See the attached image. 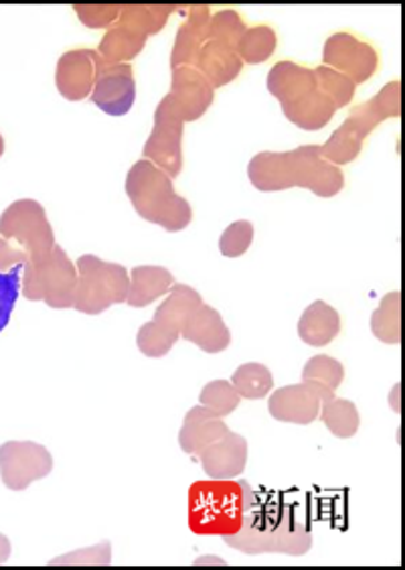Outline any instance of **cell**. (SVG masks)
Segmentation results:
<instances>
[{"label":"cell","instance_id":"1","mask_svg":"<svg viewBox=\"0 0 405 570\" xmlns=\"http://www.w3.org/2000/svg\"><path fill=\"white\" fill-rule=\"evenodd\" d=\"M249 181L259 191L310 189L318 197H335L345 187V175L323 157L318 145L288 153H259L248 167Z\"/></svg>","mask_w":405,"mask_h":570},{"label":"cell","instance_id":"2","mask_svg":"<svg viewBox=\"0 0 405 570\" xmlns=\"http://www.w3.org/2000/svg\"><path fill=\"white\" fill-rule=\"evenodd\" d=\"M221 538L227 547L246 554L280 552L303 557L313 547L310 528L288 503L259 505L256 493L236 534Z\"/></svg>","mask_w":405,"mask_h":570},{"label":"cell","instance_id":"3","mask_svg":"<svg viewBox=\"0 0 405 570\" xmlns=\"http://www.w3.org/2000/svg\"><path fill=\"white\" fill-rule=\"evenodd\" d=\"M251 502L248 481H199L189 490V525L201 537L236 534Z\"/></svg>","mask_w":405,"mask_h":570},{"label":"cell","instance_id":"4","mask_svg":"<svg viewBox=\"0 0 405 570\" xmlns=\"http://www.w3.org/2000/svg\"><path fill=\"white\" fill-rule=\"evenodd\" d=\"M126 195L138 216L167 232H180L192 222L189 202L175 191L169 175L150 160L142 159L132 165L126 177Z\"/></svg>","mask_w":405,"mask_h":570},{"label":"cell","instance_id":"5","mask_svg":"<svg viewBox=\"0 0 405 570\" xmlns=\"http://www.w3.org/2000/svg\"><path fill=\"white\" fill-rule=\"evenodd\" d=\"M399 98H402V83L392 81L383 86V90L375 98L353 108L347 120L338 126L327 142L320 147L323 157L335 167L349 165L357 159L365 145V138L369 137L383 120L399 116L402 112Z\"/></svg>","mask_w":405,"mask_h":570},{"label":"cell","instance_id":"6","mask_svg":"<svg viewBox=\"0 0 405 570\" xmlns=\"http://www.w3.org/2000/svg\"><path fill=\"white\" fill-rule=\"evenodd\" d=\"M78 286L73 308L83 315H100L103 311L126 303L130 274L122 264L106 263L93 254L79 256Z\"/></svg>","mask_w":405,"mask_h":570},{"label":"cell","instance_id":"7","mask_svg":"<svg viewBox=\"0 0 405 570\" xmlns=\"http://www.w3.org/2000/svg\"><path fill=\"white\" fill-rule=\"evenodd\" d=\"M201 305V295L195 288L172 285L169 297L157 308L155 320L148 321L138 331V350L147 357H162L169 354L172 345L179 342L185 323Z\"/></svg>","mask_w":405,"mask_h":570},{"label":"cell","instance_id":"8","mask_svg":"<svg viewBox=\"0 0 405 570\" xmlns=\"http://www.w3.org/2000/svg\"><path fill=\"white\" fill-rule=\"evenodd\" d=\"M78 286V268L61 246L53 248L41 264H24L23 297L43 301L47 307L71 308Z\"/></svg>","mask_w":405,"mask_h":570},{"label":"cell","instance_id":"9","mask_svg":"<svg viewBox=\"0 0 405 570\" xmlns=\"http://www.w3.org/2000/svg\"><path fill=\"white\" fill-rule=\"evenodd\" d=\"M0 236L23 246L29 258L24 264H41L56 248V234L46 209L34 199H19L2 212Z\"/></svg>","mask_w":405,"mask_h":570},{"label":"cell","instance_id":"10","mask_svg":"<svg viewBox=\"0 0 405 570\" xmlns=\"http://www.w3.org/2000/svg\"><path fill=\"white\" fill-rule=\"evenodd\" d=\"M182 130L185 120L167 94L155 112V126L148 137L142 155L160 171L167 173L170 179L179 177L182 171Z\"/></svg>","mask_w":405,"mask_h":570},{"label":"cell","instance_id":"11","mask_svg":"<svg viewBox=\"0 0 405 570\" xmlns=\"http://www.w3.org/2000/svg\"><path fill=\"white\" fill-rule=\"evenodd\" d=\"M53 469V456L46 446L31 441H9L0 446V478L12 491H23L43 480Z\"/></svg>","mask_w":405,"mask_h":570},{"label":"cell","instance_id":"12","mask_svg":"<svg viewBox=\"0 0 405 570\" xmlns=\"http://www.w3.org/2000/svg\"><path fill=\"white\" fill-rule=\"evenodd\" d=\"M323 66L345 73L359 86L372 80L379 68V53L357 35L343 31L328 37L323 49Z\"/></svg>","mask_w":405,"mask_h":570},{"label":"cell","instance_id":"13","mask_svg":"<svg viewBox=\"0 0 405 570\" xmlns=\"http://www.w3.org/2000/svg\"><path fill=\"white\" fill-rule=\"evenodd\" d=\"M335 399V392L325 384L303 380V384H294L276 390L270 399V414L280 422L310 424L318 419L323 402Z\"/></svg>","mask_w":405,"mask_h":570},{"label":"cell","instance_id":"14","mask_svg":"<svg viewBox=\"0 0 405 570\" xmlns=\"http://www.w3.org/2000/svg\"><path fill=\"white\" fill-rule=\"evenodd\" d=\"M101 66L103 59L96 49H71L57 61V90L71 102L86 100L93 91Z\"/></svg>","mask_w":405,"mask_h":570},{"label":"cell","instance_id":"15","mask_svg":"<svg viewBox=\"0 0 405 570\" xmlns=\"http://www.w3.org/2000/svg\"><path fill=\"white\" fill-rule=\"evenodd\" d=\"M91 100L101 112L110 116H125L132 110L136 100L135 71L130 63H106L96 80Z\"/></svg>","mask_w":405,"mask_h":570},{"label":"cell","instance_id":"16","mask_svg":"<svg viewBox=\"0 0 405 570\" xmlns=\"http://www.w3.org/2000/svg\"><path fill=\"white\" fill-rule=\"evenodd\" d=\"M170 98L185 122L199 120L214 104V88L195 68L172 69Z\"/></svg>","mask_w":405,"mask_h":570},{"label":"cell","instance_id":"17","mask_svg":"<svg viewBox=\"0 0 405 570\" xmlns=\"http://www.w3.org/2000/svg\"><path fill=\"white\" fill-rule=\"evenodd\" d=\"M197 456L209 480H236L248 463V441L241 434L227 431L219 441L205 446Z\"/></svg>","mask_w":405,"mask_h":570},{"label":"cell","instance_id":"18","mask_svg":"<svg viewBox=\"0 0 405 570\" xmlns=\"http://www.w3.org/2000/svg\"><path fill=\"white\" fill-rule=\"evenodd\" d=\"M209 24L211 11L205 4L191 7L187 12V21L177 33L175 47L170 53V66L177 68H195L201 53L202 46L209 41Z\"/></svg>","mask_w":405,"mask_h":570},{"label":"cell","instance_id":"19","mask_svg":"<svg viewBox=\"0 0 405 570\" xmlns=\"http://www.w3.org/2000/svg\"><path fill=\"white\" fill-rule=\"evenodd\" d=\"M180 337L199 345L207 354H219L231 343V333L227 330L226 321L209 305H201L192 313L185 323Z\"/></svg>","mask_w":405,"mask_h":570},{"label":"cell","instance_id":"20","mask_svg":"<svg viewBox=\"0 0 405 570\" xmlns=\"http://www.w3.org/2000/svg\"><path fill=\"white\" fill-rule=\"evenodd\" d=\"M226 422L205 406L187 412L179 433V445L189 455H199L205 446L214 445L227 433Z\"/></svg>","mask_w":405,"mask_h":570},{"label":"cell","instance_id":"21","mask_svg":"<svg viewBox=\"0 0 405 570\" xmlns=\"http://www.w3.org/2000/svg\"><path fill=\"white\" fill-rule=\"evenodd\" d=\"M316 88H318V81H316L315 69L304 68L294 61H280L268 73V90L281 106L300 100L303 96L315 91Z\"/></svg>","mask_w":405,"mask_h":570},{"label":"cell","instance_id":"22","mask_svg":"<svg viewBox=\"0 0 405 570\" xmlns=\"http://www.w3.org/2000/svg\"><path fill=\"white\" fill-rule=\"evenodd\" d=\"M241 68H244V61L237 56L236 49L217 41H207L202 46L195 66V69L201 71L202 78L211 83L214 90L236 80L241 73Z\"/></svg>","mask_w":405,"mask_h":570},{"label":"cell","instance_id":"23","mask_svg":"<svg viewBox=\"0 0 405 570\" xmlns=\"http://www.w3.org/2000/svg\"><path fill=\"white\" fill-rule=\"evenodd\" d=\"M175 285V276L162 266H136L130 273V288L126 303L130 307H148L160 297L169 295Z\"/></svg>","mask_w":405,"mask_h":570},{"label":"cell","instance_id":"24","mask_svg":"<svg viewBox=\"0 0 405 570\" xmlns=\"http://www.w3.org/2000/svg\"><path fill=\"white\" fill-rule=\"evenodd\" d=\"M340 333V317L337 308L330 307L325 301H316L306 308L298 321V335L306 345L325 347Z\"/></svg>","mask_w":405,"mask_h":570},{"label":"cell","instance_id":"25","mask_svg":"<svg viewBox=\"0 0 405 570\" xmlns=\"http://www.w3.org/2000/svg\"><path fill=\"white\" fill-rule=\"evenodd\" d=\"M281 110H284V116L298 128L320 130L333 120V116L337 112V106L316 88L315 91L303 96L300 100L288 104V106H281Z\"/></svg>","mask_w":405,"mask_h":570},{"label":"cell","instance_id":"26","mask_svg":"<svg viewBox=\"0 0 405 570\" xmlns=\"http://www.w3.org/2000/svg\"><path fill=\"white\" fill-rule=\"evenodd\" d=\"M148 37L136 33L125 24H113L101 37L98 53L106 63H128L145 49Z\"/></svg>","mask_w":405,"mask_h":570},{"label":"cell","instance_id":"27","mask_svg":"<svg viewBox=\"0 0 405 570\" xmlns=\"http://www.w3.org/2000/svg\"><path fill=\"white\" fill-rule=\"evenodd\" d=\"M175 11H179V7L172 4H128L122 7L118 24H125L136 33L150 37L165 29L170 14Z\"/></svg>","mask_w":405,"mask_h":570},{"label":"cell","instance_id":"28","mask_svg":"<svg viewBox=\"0 0 405 570\" xmlns=\"http://www.w3.org/2000/svg\"><path fill=\"white\" fill-rule=\"evenodd\" d=\"M278 49V35L268 27V24H258V27H248V31L239 39L237 43V56L249 66L264 63L276 53Z\"/></svg>","mask_w":405,"mask_h":570},{"label":"cell","instance_id":"29","mask_svg":"<svg viewBox=\"0 0 405 570\" xmlns=\"http://www.w3.org/2000/svg\"><path fill=\"white\" fill-rule=\"evenodd\" d=\"M318 419L325 422L328 431L338 439H350L359 431V411L350 400L330 399L323 402Z\"/></svg>","mask_w":405,"mask_h":570},{"label":"cell","instance_id":"30","mask_svg":"<svg viewBox=\"0 0 405 570\" xmlns=\"http://www.w3.org/2000/svg\"><path fill=\"white\" fill-rule=\"evenodd\" d=\"M231 386L246 400H259L270 394L274 389L271 372L264 364L239 365L231 376Z\"/></svg>","mask_w":405,"mask_h":570},{"label":"cell","instance_id":"31","mask_svg":"<svg viewBox=\"0 0 405 570\" xmlns=\"http://www.w3.org/2000/svg\"><path fill=\"white\" fill-rule=\"evenodd\" d=\"M315 73L316 81H318V90L323 91L327 98H330V102L337 106V110L353 102L357 86L345 73L327 68V66L316 68Z\"/></svg>","mask_w":405,"mask_h":570},{"label":"cell","instance_id":"32","mask_svg":"<svg viewBox=\"0 0 405 570\" xmlns=\"http://www.w3.org/2000/svg\"><path fill=\"white\" fill-rule=\"evenodd\" d=\"M372 330L383 343H399V293L383 298L382 307L373 313Z\"/></svg>","mask_w":405,"mask_h":570},{"label":"cell","instance_id":"33","mask_svg":"<svg viewBox=\"0 0 405 570\" xmlns=\"http://www.w3.org/2000/svg\"><path fill=\"white\" fill-rule=\"evenodd\" d=\"M246 31H248V27L239 17V12L234 9H224V11L215 12L211 17L209 41H217V43L237 49V43Z\"/></svg>","mask_w":405,"mask_h":570},{"label":"cell","instance_id":"34","mask_svg":"<svg viewBox=\"0 0 405 570\" xmlns=\"http://www.w3.org/2000/svg\"><path fill=\"white\" fill-rule=\"evenodd\" d=\"M239 402H241V396L231 386V382H226V380L209 382L201 390V406L215 412L219 419H224L227 414L236 411Z\"/></svg>","mask_w":405,"mask_h":570},{"label":"cell","instance_id":"35","mask_svg":"<svg viewBox=\"0 0 405 570\" xmlns=\"http://www.w3.org/2000/svg\"><path fill=\"white\" fill-rule=\"evenodd\" d=\"M303 380L325 384L327 389L335 392L343 384V380H345V367L335 357L315 355L313 360H308L306 365H304Z\"/></svg>","mask_w":405,"mask_h":570},{"label":"cell","instance_id":"36","mask_svg":"<svg viewBox=\"0 0 405 570\" xmlns=\"http://www.w3.org/2000/svg\"><path fill=\"white\" fill-rule=\"evenodd\" d=\"M24 264L12 266L11 271L0 273V333L7 330L11 321L12 311L21 291V276H23Z\"/></svg>","mask_w":405,"mask_h":570},{"label":"cell","instance_id":"37","mask_svg":"<svg viewBox=\"0 0 405 570\" xmlns=\"http://www.w3.org/2000/svg\"><path fill=\"white\" fill-rule=\"evenodd\" d=\"M254 240V226L241 219L231 224L229 228L221 234V240H219V250L226 256V258H237V256H244L249 250Z\"/></svg>","mask_w":405,"mask_h":570},{"label":"cell","instance_id":"38","mask_svg":"<svg viewBox=\"0 0 405 570\" xmlns=\"http://www.w3.org/2000/svg\"><path fill=\"white\" fill-rule=\"evenodd\" d=\"M73 11L86 27L106 29V27H113V23H118L122 7H118V4H76Z\"/></svg>","mask_w":405,"mask_h":570},{"label":"cell","instance_id":"39","mask_svg":"<svg viewBox=\"0 0 405 570\" xmlns=\"http://www.w3.org/2000/svg\"><path fill=\"white\" fill-rule=\"evenodd\" d=\"M110 560H112V548L110 542H103L100 547L76 550L68 557L51 560V564H110Z\"/></svg>","mask_w":405,"mask_h":570},{"label":"cell","instance_id":"40","mask_svg":"<svg viewBox=\"0 0 405 570\" xmlns=\"http://www.w3.org/2000/svg\"><path fill=\"white\" fill-rule=\"evenodd\" d=\"M27 261H29V258H27V254H24L23 250L12 248L9 240H4V238L0 236V271H11L12 266L24 264Z\"/></svg>","mask_w":405,"mask_h":570},{"label":"cell","instance_id":"41","mask_svg":"<svg viewBox=\"0 0 405 570\" xmlns=\"http://www.w3.org/2000/svg\"><path fill=\"white\" fill-rule=\"evenodd\" d=\"M11 557V542L4 534H0V564H4Z\"/></svg>","mask_w":405,"mask_h":570},{"label":"cell","instance_id":"42","mask_svg":"<svg viewBox=\"0 0 405 570\" xmlns=\"http://www.w3.org/2000/svg\"><path fill=\"white\" fill-rule=\"evenodd\" d=\"M2 153H4V138L0 135V157H2Z\"/></svg>","mask_w":405,"mask_h":570}]
</instances>
